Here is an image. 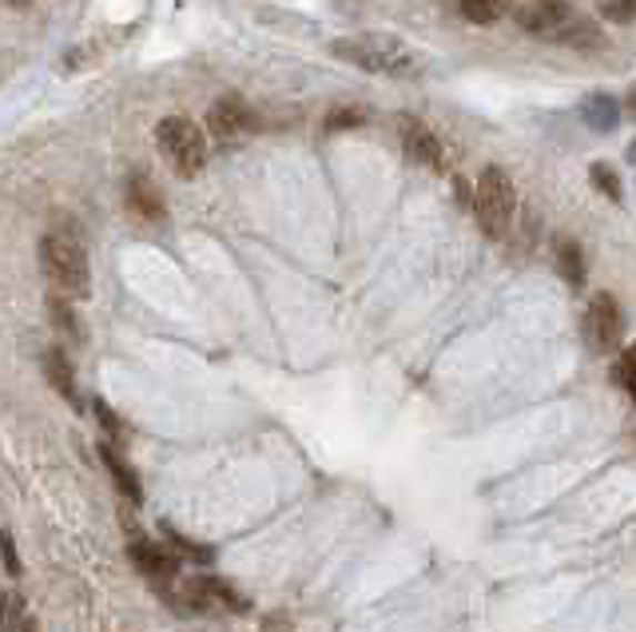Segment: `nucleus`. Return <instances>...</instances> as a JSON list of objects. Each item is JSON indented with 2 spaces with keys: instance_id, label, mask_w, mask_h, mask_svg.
<instances>
[{
  "instance_id": "obj_1",
  "label": "nucleus",
  "mask_w": 636,
  "mask_h": 632,
  "mask_svg": "<svg viewBox=\"0 0 636 632\" xmlns=\"http://www.w3.org/2000/svg\"><path fill=\"white\" fill-rule=\"evenodd\" d=\"M40 267H44L48 283L60 287V294H72V299H84L88 294V251H84V235L72 219H60L44 231L40 239Z\"/></svg>"
},
{
  "instance_id": "obj_2",
  "label": "nucleus",
  "mask_w": 636,
  "mask_h": 632,
  "mask_svg": "<svg viewBox=\"0 0 636 632\" xmlns=\"http://www.w3.org/2000/svg\"><path fill=\"white\" fill-rule=\"evenodd\" d=\"M331 52L346 64L362 68V72L374 76H414L422 68L418 52L406 44V40L390 37V32H354V37H339L331 44Z\"/></svg>"
},
{
  "instance_id": "obj_3",
  "label": "nucleus",
  "mask_w": 636,
  "mask_h": 632,
  "mask_svg": "<svg viewBox=\"0 0 636 632\" xmlns=\"http://www.w3.org/2000/svg\"><path fill=\"white\" fill-rule=\"evenodd\" d=\"M517 24L529 37L553 40V44H573V48L600 44L597 29L573 4H565V0H529V4L517 9Z\"/></svg>"
},
{
  "instance_id": "obj_4",
  "label": "nucleus",
  "mask_w": 636,
  "mask_h": 632,
  "mask_svg": "<svg viewBox=\"0 0 636 632\" xmlns=\"http://www.w3.org/2000/svg\"><path fill=\"white\" fill-rule=\"evenodd\" d=\"M155 140H160L163 160H168L171 171L183 175V180H195L203 171V163H208V140H203V132L188 116H168V120H160Z\"/></svg>"
},
{
  "instance_id": "obj_5",
  "label": "nucleus",
  "mask_w": 636,
  "mask_h": 632,
  "mask_svg": "<svg viewBox=\"0 0 636 632\" xmlns=\"http://www.w3.org/2000/svg\"><path fill=\"white\" fill-rule=\"evenodd\" d=\"M513 208H517V195H513V180L502 168H485L482 180L474 191V215L482 223V231L489 239H502L513 223Z\"/></svg>"
},
{
  "instance_id": "obj_6",
  "label": "nucleus",
  "mask_w": 636,
  "mask_h": 632,
  "mask_svg": "<svg viewBox=\"0 0 636 632\" xmlns=\"http://www.w3.org/2000/svg\"><path fill=\"white\" fill-rule=\"evenodd\" d=\"M625 339V311H620L617 294L600 291L585 311V342L597 354H613Z\"/></svg>"
},
{
  "instance_id": "obj_7",
  "label": "nucleus",
  "mask_w": 636,
  "mask_h": 632,
  "mask_svg": "<svg viewBox=\"0 0 636 632\" xmlns=\"http://www.w3.org/2000/svg\"><path fill=\"white\" fill-rule=\"evenodd\" d=\"M398 128H402V143H406V156H410V160L426 163V168H434V171L446 168V148H442V140H437V136L430 132L426 123L414 120V116H406V120H402Z\"/></svg>"
},
{
  "instance_id": "obj_8",
  "label": "nucleus",
  "mask_w": 636,
  "mask_h": 632,
  "mask_svg": "<svg viewBox=\"0 0 636 632\" xmlns=\"http://www.w3.org/2000/svg\"><path fill=\"white\" fill-rule=\"evenodd\" d=\"M208 128L211 136H215L219 143H231L239 140V136L251 128V112L243 100H235V96H223V100H215L208 112Z\"/></svg>"
},
{
  "instance_id": "obj_9",
  "label": "nucleus",
  "mask_w": 636,
  "mask_h": 632,
  "mask_svg": "<svg viewBox=\"0 0 636 632\" xmlns=\"http://www.w3.org/2000/svg\"><path fill=\"white\" fill-rule=\"evenodd\" d=\"M581 116H585V123H589L593 132H613L620 123V104L608 92H593L581 100Z\"/></svg>"
},
{
  "instance_id": "obj_10",
  "label": "nucleus",
  "mask_w": 636,
  "mask_h": 632,
  "mask_svg": "<svg viewBox=\"0 0 636 632\" xmlns=\"http://www.w3.org/2000/svg\"><path fill=\"white\" fill-rule=\"evenodd\" d=\"M557 274L569 287H585V251L577 239H557Z\"/></svg>"
},
{
  "instance_id": "obj_11",
  "label": "nucleus",
  "mask_w": 636,
  "mask_h": 632,
  "mask_svg": "<svg viewBox=\"0 0 636 632\" xmlns=\"http://www.w3.org/2000/svg\"><path fill=\"white\" fill-rule=\"evenodd\" d=\"M100 458H104L108 473H112V482L120 485V493H124L128 501H140V482H135V473L132 465L120 458V453L112 450V445H100Z\"/></svg>"
},
{
  "instance_id": "obj_12",
  "label": "nucleus",
  "mask_w": 636,
  "mask_h": 632,
  "mask_svg": "<svg viewBox=\"0 0 636 632\" xmlns=\"http://www.w3.org/2000/svg\"><path fill=\"white\" fill-rule=\"evenodd\" d=\"M454 4L470 24H482V29H489L505 17V0H454Z\"/></svg>"
},
{
  "instance_id": "obj_13",
  "label": "nucleus",
  "mask_w": 636,
  "mask_h": 632,
  "mask_svg": "<svg viewBox=\"0 0 636 632\" xmlns=\"http://www.w3.org/2000/svg\"><path fill=\"white\" fill-rule=\"evenodd\" d=\"M44 374L64 398H77V387H72V362H68L64 350H48V354H44Z\"/></svg>"
},
{
  "instance_id": "obj_14",
  "label": "nucleus",
  "mask_w": 636,
  "mask_h": 632,
  "mask_svg": "<svg viewBox=\"0 0 636 632\" xmlns=\"http://www.w3.org/2000/svg\"><path fill=\"white\" fill-rule=\"evenodd\" d=\"M128 203H132V208L140 211L143 219H160V215H163L160 191L148 188V180H143V175H135V180L128 183Z\"/></svg>"
},
{
  "instance_id": "obj_15",
  "label": "nucleus",
  "mask_w": 636,
  "mask_h": 632,
  "mask_svg": "<svg viewBox=\"0 0 636 632\" xmlns=\"http://www.w3.org/2000/svg\"><path fill=\"white\" fill-rule=\"evenodd\" d=\"M613 378H617L620 390H625V394L636 402V347H628L625 354H620V362H617V370H613Z\"/></svg>"
},
{
  "instance_id": "obj_16",
  "label": "nucleus",
  "mask_w": 636,
  "mask_h": 632,
  "mask_svg": "<svg viewBox=\"0 0 636 632\" xmlns=\"http://www.w3.org/2000/svg\"><path fill=\"white\" fill-rule=\"evenodd\" d=\"M589 175H593V188L605 191V195L613 199V203H617V199H620V180H617V171L608 168V163H593Z\"/></svg>"
},
{
  "instance_id": "obj_17",
  "label": "nucleus",
  "mask_w": 636,
  "mask_h": 632,
  "mask_svg": "<svg viewBox=\"0 0 636 632\" xmlns=\"http://www.w3.org/2000/svg\"><path fill=\"white\" fill-rule=\"evenodd\" d=\"M600 17L613 20V24H633L636 0H600Z\"/></svg>"
},
{
  "instance_id": "obj_18",
  "label": "nucleus",
  "mask_w": 636,
  "mask_h": 632,
  "mask_svg": "<svg viewBox=\"0 0 636 632\" xmlns=\"http://www.w3.org/2000/svg\"><path fill=\"white\" fill-rule=\"evenodd\" d=\"M168 538H171V549H175V558L200 561V565H208V561H211V549H203V545H191L188 538H175V533H168Z\"/></svg>"
},
{
  "instance_id": "obj_19",
  "label": "nucleus",
  "mask_w": 636,
  "mask_h": 632,
  "mask_svg": "<svg viewBox=\"0 0 636 632\" xmlns=\"http://www.w3.org/2000/svg\"><path fill=\"white\" fill-rule=\"evenodd\" d=\"M48 307H52V322H57V327H64V331H68V339H77V334H80V327H77V319H72V311H68V302L52 299V302H48Z\"/></svg>"
},
{
  "instance_id": "obj_20",
  "label": "nucleus",
  "mask_w": 636,
  "mask_h": 632,
  "mask_svg": "<svg viewBox=\"0 0 636 632\" xmlns=\"http://www.w3.org/2000/svg\"><path fill=\"white\" fill-rule=\"evenodd\" d=\"M4 573L20 576V561H17V545H12V533H4Z\"/></svg>"
},
{
  "instance_id": "obj_21",
  "label": "nucleus",
  "mask_w": 636,
  "mask_h": 632,
  "mask_svg": "<svg viewBox=\"0 0 636 632\" xmlns=\"http://www.w3.org/2000/svg\"><path fill=\"white\" fill-rule=\"evenodd\" d=\"M326 123H331V128H342V123H351V128H354V123H362V116H359V112H331V120H326Z\"/></svg>"
},
{
  "instance_id": "obj_22",
  "label": "nucleus",
  "mask_w": 636,
  "mask_h": 632,
  "mask_svg": "<svg viewBox=\"0 0 636 632\" xmlns=\"http://www.w3.org/2000/svg\"><path fill=\"white\" fill-rule=\"evenodd\" d=\"M263 632H291V629H283V624H279V621H266V624H263Z\"/></svg>"
},
{
  "instance_id": "obj_23",
  "label": "nucleus",
  "mask_w": 636,
  "mask_h": 632,
  "mask_svg": "<svg viewBox=\"0 0 636 632\" xmlns=\"http://www.w3.org/2000/svg\"><path fill=\"white\" fill-rule=\"evenodd\" d=\"M17 632H37V621H24V624H20Z\"/></svg>"
}]
</instances>
